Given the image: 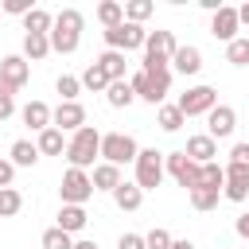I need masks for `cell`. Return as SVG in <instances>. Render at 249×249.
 I'll use <instances>...</instances> for the list:
<instances>
[{"mask_svg":"<svg viewBox=\"0 0 249 249\" xmlns=\"http://www.w3.org/2000/svg\"><path fill=\"white\" fill-rule=\"evenodd\" d=\"M171 249H195V241L191 237H179V241H171Z\"/></svg>","mask_w":249,"mask_h":249,"instance_id":"cell-46","label":"cell"},{"mask_svg":"<svg viewBox=\"0 0 249 249\" xmlns=\"http://www.w3.org/2000/svg\"><path fill=\"white\" fill-rule=\"evenodd\" d=\"M187 198H191V206H195L198 214H206V210H214V206H218L222 191H214V187H195V191H187Z\"/></svg>","mask_w":249,"mask_h":249,"instance_id":"cell-30","label":"cell"},{"mask_svg":"<svg viewBox=\"0 0 249 249\" xmlns=\"http://www.w3.org/2000/svg\"><path fill=\"white\" fill-rule=\"evenodd\" d=\"M237 31H241V23H237V8L222 4V8L210 16V35H214L218 43H233V39H237Z\"/></svg>","mask_w":249,"mask_h":249,"instance_id":"cell-12","label":"cell"},{"mask_svg":"<svg viewBox=\"0 0 249 249\" xmlns=\"http://www.w3.org/2000/svg\"><path fill=\"white\" fill-rule=\"evenodd\" d=\"M136 152H140V144L128 132H101V163L124 167V163L136 160Z\"/></svg>","mask_w":249,"mask_h":249,"instance_id":"cell-5","label":"cell"},{"mask_svg":"<svg viewBox=\"0 0 249 249\" xmlns=\"http://www.w3.org/2000/svg\"><path fill=\"white\" fill-rule=\"evenodd\" d=\"M128 86H132V93H136L140 101H148V105H163V101H167V89H171V70H156V74L136 70V74L128 78Z\"/></svg>","mask_w":249,"mask_h":249,"instance_id":"cell-3","label":"cell"},{"mask_svg":"<svg viewBox=\"0 0 249 249\" xmlns=\"http://www.w3.org/2000/svg\"><path fill=\"white\" fill-rule=\"evenodd\" d=\"M82 27H86V19H82V12L78 8H62V12H54V23H51V51L54 54H74L78 47H82Z\"/></svg>","mask_w":249,"mask_h":249,"instance_id":"cell-1","label":"cell"},{"mask_svg":"<svg viewBox=\"0 0 249 249\" xmlns=\"http://www.w3.org/2000/svg\"><path fill=\"white\" fill-rule=\"evenodd\" d=\"M175 51H179L175 31H148V39H144V54H156V58H167V62H171Z\"/></svg>","mask_w":249,"mask_h":249,"instance_id":"cell-17","label":"cell"},{"mask_svg":"<svg viewBox=\"0 0 249 249\" xmlns=\"http://www.w3.org/2000/svg\"><path fill=\"white\" fill-rule=\"evenodd\" d=\"M78 82H82V89H89V93H105V89H109V74H105L97 62H89Z\"/></svg>","mask_w":249,"mask_h":249,"instance_id":"cell-25","label":"cell"},{"mask_svg":"<svg viewBox=\"0 0 249 249\" xmlns=\"http://www.w3.org/2000/svg\"><path fill=\"white\" fill-rule=\"evenodd\" d=\"M89 183H93V191H117L121 183H124V175H121V167H113V163H97L93 167V175H89Z\"/></svg>","mask_w":249,"mask_h":249,"instance_id":"cell-21","label":"cell"},{"mask_svg":"<svg viewBox=\"0 0 249 249\" xmlns=\"http://www.w3.org/2000/svg\"><path fill=\"white\" fill-rule=\"evenodd\" d=\"M198 187L222 191V187H226V167H222V163H202V167H198Z\"/></svg>","mask_w":249,"mask_h":249,"instance_id":"cell-32","label":"cell"},{"mask_svg":"<svg viewBox=\"0 0 249 249\" xmlns=\"http://www.w3.org/2000/svg\"><path fill=\"white\" fill-rule=\"evenodd\" d=\"M113 202H117V210H128V214H132V210H140V202H144V191H140L136 183H128V179H124V183L113 191Z\"/></svg>","mask_w":249,"mask_h":249,"instance_id":"cell-23","label":"cell"},{"mask_svg":"<svg viewBox=\"0 0 249 249\" xmlns=\"http://www.w3.org/2000/svg\"><path fill=\"white\" fill-rule=\"evenodd\" d=\"M62 156H66L70 167H78V171L97 167V160H101V132H97V124H82V128L66 140V152H62Z\"/></svg>","mask_w":249,"mask_h":249,"instance_id":"cell-2","label":"cell"},{"mask_svg":"<svg viewBox=\"0 0 249 249\" xmlns=\"http://www.w3.org/2000/svg\"><path fill=\"white\" fill-rule=\"evenodd\" d=\"M117 249H144V233H121Z\"/></svg>","mask_w":249,"mask_h":249,"instance_id":"cell-41","label":"cell"},{"mask_svg":"<svg viewBox=\"0 0 249 249\" xmlns=\"http://www.w3.org/2000/svg\"><path fill=\"white\" fill-rule=\"evenodd\" d=\"M43 249H74V237L62 233L58 226H51V230L43 233Z\"/></svg>","mask_w":249,"mask_h":249,"instance_id":"cell-36","label":"cell"},{"mask_svg":"<svg viewBox=\"0 0 249 249\" xmlns=\"http://www.w3.org/2000/svg\"><path fill=\"white\" fill-rule=\"evenodd\" d=\"M233 128H237V109L218 101V105L206 113V136H210V140H230Z\"/></svg>","mask_w":249,"mask_h":249,"instance_id":"cell-10","label":"cell"},{"mask_svg":"<svg viewBox=\"0 0 249 249\" xmlns=\"http://www.w3.org/2000/svg\"><path fill=\"white\" fill-rule=\"evenodd\" d=\"M105 101H109L113 109H128V105L136 101V93H132L128 78H124V82H109V89H105Z\"/></svg>","mask_w":249,"mask_h":249,"instance_id":"cell-26","label":"cell"},{"mask_svg":"<svg viewBox=\"0 0 249 249\" xmlns=\"http://www.w3.org/2000/svg\"><path fill=\"white\" fill-rule=\"evenodd\" d=\"M58 195H62V206H86L93 198V183H89V171H78L70 167L58 183Z\"/></svg>","mask_w":249,"mask_h":249,"instance_id":"cell-7","label":"cell"},{"mask_svg":"<svg viewBox=\"0 0 249 249\" xmlns=\"http://www.w3.org/2000/svg\"><path fill=\"white\" fill-rule=\"evenodd\" d=\"M105 35V51H121V54H128V51H144V39H148V31L140 27V23H117V27H105L101 31Z\"/></svg>","mask_w":249,"mask_h":249,"instance_id":"cell-6","label":"cell"},{"mask_svg":"<svg viewBox=\"0 0 249 249\" xmlns=\"http://www.w3.org/2000/svg\"><path fill=\"white\" fill-rule=\"evenodd\" d=\"M19 117H23V124H27L31 132L51 128V105H47V101H27V105L19 109Z\"/></svg>","mask_w":249,"mask_h":249,"instance_id":"cell-18","label":"cell"},{"mask_svg":"<svg viewBox=\"0 0 249 249\" xmlns=\"http://www.w3.org/2000/svg\"><path fill=\"white\" fill-rule=\"evenodd\" d=\"M233 230H237V237H245V241H249V214H241V218L233 222Z\"/></svg>","mask_w":249,"mask_h":249,"instance_id":"cell-44","label":"cell"},{"mask_svg":"<svg viewBox=\"0 0 249 249\" xmlns=\"http://www.w3.org/2000/svg\"><path fill=\"white\" fill-rule=\"evenodd\" d=\"M171 241H175V237H171L167 230H160V226L144 233V249H171Z\"/></svg>","mask_w":249,"mask_h":249,"instance_id":"cell-38","label":"cell"},{"mask_svg":"<svg viewBox=\"0 0 249 249\" xmlns=\"http://www.w3.org/2000/svg\"><path fill=\"white\" fill-rule=\"evenodd\" d=\"M54 89L62 93V101H78V93H82V82H78L74 74H62V78L54 82Z\"/></svg>","mask_w":249,"mask_h":249,"instance_id":"cell-37","label":"cell"},{"mask_svg":"<svg viewBox=\"0 0 249 249\" xmlns=\"http://www.w3.org/2000/svg\"><path fill=\"white\" fill-rule=\"evenodd\" d=\"M163 175H171V179H175L179 187H187V191L198 187V163H195L191 156H183V148L163 156Z\"/></svg>","mask_w":249,"mask_h":249,"instance_id":"cell-9","label":"cell"},{"mask_svg":"<svg viewBox=\"0 0 249 249\" xmlns=\"http://www.w3.org/2000/svg\"><path fill=\"white\" fill-rule=\"evenodd\" d=\"M86 222H89L86 206H58V222H54V226H58L62 233H70V237H74V233H82V230H86Z\"/></svg>","mask_w":249,"mask_h":249,"instance_id":"cell-19","label":"cell"},{"mask_svg":"<svg viewBox=\"0 0 249 249\" xmlns=\"http://www.w3.org/2000/svg\"><path fill=\"white\" fill-rule=\"evenodd\" d=\"M51 124L58 128V132H78L82 124H89L86 121V109H82V101H58L54 109H51Z\"/></svg>","mask_w":249,"mask_h":249,"instance_id":"cell-11","label":"cell"},{"mask_svg":"<svg viewBox=\"0 0 249 249\" xmlns=\"http://www.w3.org/2000/svg\"><path fill=\"white\" fill-rule=\"evenodd\" d=\"M19 210H23V195L16 187H4L0 191V218H16Z\"/></svg>","mask_w":249,"mask_h":249,"instance_id":"cell-35","label":"cell"},{"mask_svg":"<svg viewBox=\"0 0 249 249\" xmlns=\"http://www.w3.org/2000/svg\"><path fill=\"white\" fill-rule=\"evenodd\" d=\"M237 23H245V27H249V0L237 8Z\"/></svg>","mask_w":249,"mask_h":249,"instance_id":"cell-45","label":"cell"},{"mask_svg":"<svg viewBox=\"0 0 249 249\" xmlns=\"http://www.w3.org/2000/svg\"><path fill=\"white\" fill-rule=\"evenodd\" d=\"M156 124H160L163 132H179V128L187 124V117L179 113V105H167V101H163V105H160V113H156Z\"/></svg>","mask_w":249,"mask_h":249,"instance_id":"cell-28","label":"cell"},{"mask_svg":"<svg viewBox=\"0 0 249 249\" xmlns=\"http://www.w3.org/2000/svg\"><path fill=\"white\" fill-rule=\"evenodd\" d=\"M97 19H101L105 27L124 23V4H121V0H101V4H97Z\"/></svg>","mask_w":249,"mask_h":249,"instance_id":"cell-31","label":"cell"},{"mask_svg":"<svg viewBox=\"0 0 249 249\" xmlns=\"http://www.w3.org/2000/svg\"><path fill=\"white\" fill-rule=\"evenodd\" d=\"M93 62L109 74V82H124V78H128V62H124V54H121V51H101Z\"/></svg>","mask_w":249,"mask_h":249,"instance_id":"cell-20","label":"cell"},{"mask_svg":"<svg viewBox=\"0 0 249 249\" xmlns=\"http://www.w3.org/2000/svg\"><path fill=\"white\" fill-rule=\"evenodd\" d=\"M0 97H16V89H12L8 82H0Z\"/></svg>","mask_w":249,"mask_h":249,"instance_id":"cell-47","label":"cell"},{"mask_svg":"<svg viewBox=\"0 0 249 249\" xmlns=\"http://www.w3.org/2000/svg\"><path fill=\"white\" fill-rule=\"evenodd\" d=\"M222 167H226L222 198H230V202H245V198H249V167H237V163H222Z\"/></svg>","mask_w":249,"mask_h":249,"instance_id":"cell-14","label":"cell"},{"mask_svg":"<svg viewBox=\"0 0 249 249\" xmlns=\"http://www.w3.org/2000/svg\"><path fill=\"white\" fill-rule=\"evenodd\" d=\"M31 8H35L31 0H4V4H0V12H8V16H27Z\"/></svg>","mask_w":249,"mask_h":249,"instance_id":"cell-40","label":"cell"},{"mask_svg":"<svg viewBox=\"0 0 249 249\" xmlns=\"http://www.w3.org/2000/svg\"><path fill=\"white\" fill-rule=\"evenodd\" d=\"M12 179H16V167H12V160H0V191H4V187H12Z\"/></svg>","mask_w":249,"mask_h":249,"instance_id":"cell-42","label":"cell"},{"mask_svg":"<svg viewBox=\"0 0 249 249\" xmlns=\"http://www.w3.org/2000/svg\"><path fill=\"white\" fill-rule=\"evenodd\" d=\"M39 163V148L31 140H16L12 144V167H35Z\"/></svg>","mask_w":249,"mask_h":249,"instance_id":"cell-29","label":"cell"},{"mask_svg":"<svg viewBox=\"0 0 249 249\" xmlns=\"http://www.w3.org/2000/svg\"><path fill=\"white\" fill-rule=\"evenodd\" d=\"M230 163H237V167H249V140H237V144L230 148Z\"/></svg>","mask_w":249,"mask_h":249,"instance_id":"cell-39","label":"cell"},{"mask_svg":"<svg viewBox=\"0 0 249 249\" xmlns=\"http://www.w3.org/2000/svg\"><path fill=\"white\" fill-rule=\"evenodd\" d=\"M132 183L140 187V191H156L160 183H163V152H156V148H140L136 152V160H132Z\"/></svg>","mask_w":249,"mask_h":249,"instance_id":"cell-4","label":"cell"},{"mask_svg":"<svg viewBox=\"0 0 249 249\" xmlns=\"http://www.w3.org/2000/svg\"><path fill=\"white\" fill-rule=\"evenodd\" d=\"M35 148H39V156H62V152H66V132H58V128L51 124V128L39 132Z\"/></svg>","mask_w":249,"mask_h":249,"instance_id":"cell-22","label":"cell"},{"mask_svg":"<svg viewBox=\"0 0 249 249\" xmlns=\"http://www.w3.org/2000/svg\"><path fill=\"white\" fill-rule=\"evenodd\" d=\"M171 70H175V74H183V78H195V74L202 70V51H198V47H191V43H187V47H179V51L171 54Z\"/></svg>","mask_w":249,"mask_h":249,"instance_id":"cell-16","label":"cell"},{"mask_svg":"<svg viewBox=\"0 0 249 249\" xmlns=\"http://www.w3.org/2000/svg\"><path fill=\"white\" fill-rule=\"evenodd\" d=\"M183 156H191L198 167H202V163H218V140H210L206 132H195V136H187Z\"/></svg>","mask_w":249,"mask_h":249,"instance_id":"cell-15","label":"cell"},{"mask_svg":"<svg viewBox=\"0 0 249 249\" xmlns=\"http://www.w3.org/2000/svg\"><path fill=\"white\" fill-rule=\"evenodd\" d=\"M51 23H54V16L47 8H31L23 16V35H51Z\"/></svg>","mask_w":249,"mask_h":249,"instance_id":"cell-24","label":"cell"},{"mask_svg":"<svg viewBox=\"0 0 249 249\" xmlns=\"http://www.w3.org/2000/svg\"><path fill=\"white\" fill-rule=\"evenodd\" d=\"M51 54V39L47 35H23V58L27 62H43Z\"/></svg>","mask_w":249,"mask_h":249,"instance_id":"cell-27","label":"cell"},{"mask_svg":"<svg viewBox=\"0 0 249 249\" xmlns=\"http://www.w3.org/2000/svg\"><path fill=\"white\" fill-rule=\"evenodd\" d=\"M27 78H31V62L23 54H4L0 58V82H8L16 93L27 86Z\"/></svg>","mask_w":249,"mask_h":249,"instance_id":"cell-13","label":"cell"},{"mask_svg":"<svg viewBox=\"0 0 249 249\" xmlns=\"http://www.w3.org/2000/svg\"><path fill=\"white\" fill-rule=\"evenodd\" d=\"M74 249H97L93 241H74Z\"/></svg>","mask_w":249,"mask_h":249,"instance_id":"cell-48","label":"cell"},{"mask_svg":"<svg viewBox=\"0 0 249 249\" xmlns=\"http://www.w3.org/2000/svg\"><path fill=\"white\" fill-rule=\"evenodd\" d=\"M179 113L183 117H206L214 105H218V89L214 86H191L187 93H179Z\"/></svg>","mask_w":249,"mask_h":249,"instance_id":"cell-8","label":"cell"},{"mask_svg":"<svg viewBox=\"0 0 249 249\" xmlns=\"http://www.w3.org/2000/svg\"><path fill=\"white\" fill-rule=\"evenodd\" d=\"M152 12H156L152 0H124V19H128V23H140V27H144V19H148Z\"/></svg>","mask_w":249,"mask_h":249,"instance_id":"cell-34","label":"cell"},{"mask_svg":"<svg viewBox=\"0 0 249 249\" xmlns=\"http://www.w3.org/2000/svg\"><path fill=\"white\" fill-rule=\"evenodd\" d=\"M16 113V97H0V121H8Z\"/></svg>","mask_w":249,"mask_h":249,"instance_id":"cell-43","label":"cell"},{"mask_svg":"<svg viewBox=\"0 0 249 249\" xmlns=\"http://www.w3.org/2000/svg\"><path fill=\"white\" fill-rule=\"evenodd\" d=\"M226 62L230 66H249V35H237L233 43H226Z\"/></svg>","mask_w":249,"mask_h":249,"instance_id":"cell-33","label":"cell"}]
</instances>
